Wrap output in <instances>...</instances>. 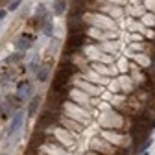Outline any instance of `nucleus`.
Returning a JSON list of instances; mask_svg holds the SVG:
<instances>
[{
	"label": "nucleus",
	"instance_id": "3",
	"mask_svg": "<svg viewBox=\"0 0 155 155\" xmlns=\"http://www.w3.org/2000/svg\"><path fill=\"white\" fill-rule=\"evenodd\" d=\"M39 104H41V96H33L31 102H30V107H28V114H30V116H35V114H37Z\"/></svg>",
	"mask_w": 155,
	"mask_h": 155
},
{
	"label": "nucleus",
	"instance_id": "1",
	"mask_svg": "<svg viewBox=\"0 0 155 155\" xmlns=\"http://www.w3.org/2000/svg\"><path fill=\"white\" fill-rule=\"evenodd\" d=\"M22 122H24V113H22V111H18V113L13 116L11 124H9V129H8V137H13V135H15L18 129H21Z\"/></svg>",
	"mask_w": 155,
	"mask_h": 155
},
{
	"label": "nucleus",
	"instance_id": "10",
	"mask_svg": "<svg viewBox=\"0 0 155 155\" xmlns=\"http://www.w3.org/2000/svg\"><path fill=\"white\" fill-rule=\"evenodd\" d=\"M18 6H21V0H13V2H11V4H9V9H11V11H13V9H17V8H18Z\"/></svg>",
	"mask_w": 155,
	"mask_h": 155
},
{
	"label": "nucleus",
	"instance_id": "15",
	"mask_svg": "<svg viewBox=\"0 0 155 155\" xmlns=\"http://www.w3.org/2000/svg\"><path fill=\"white\" fill-rule=\"evenodd\" d=\"M142 155H148V151H142Z\"/></svg>",
	"mask_w": 155,
	"mask_h": 155
},
{
	"label": "nucleus",
	"instance_id": "6",
	"mask_svg": "<svg viewBox=\"0 0 155 155\" xmlns=\"http://www.w3.org/2000/svg\"><path fill=\"white\" fill-rule=\"evenodd\" d=\"M59 72H65L67 76H72L74 72H78V68H76L72 63H68V65H67V63H63V65L59 67Z\"/></svg>",
	"mask_w": 155,
	"mask_h": 155
},
{
	"label": "nucleus",
	"instance_id": "14",
	"mask_svg": "<svg viewBox=\"0 0 155 155\" xmlns=\"http://www.w3.org/2000/svg\"><path fill=\"white\" fill-rule=\"evenodd\" d=\"M151 129H155V120H153V122H151Z\"/></svg>",
	"mask_w": 155,
	"mask_h": 155
},
{
	"label": "nucleus",
	"instance_id": "2",
	"mask_svg": "<svg viewBox=\"0 0 155 155\" xmlns=\"http://www.w3.org/2000/svg\"><path fill=\"white\" fill-rule=\"evenodd\" d=\"M85 35L83 33H72L70 35V39H68V46L70 48H80V46H83L85 45Z\"/></svg>",
	"mask_w": 155,
	"mask_h": 155
},
{
	"label": "nucleus",
	"instance_id": "9",
	"mask_svg": "<svg viewBox=\"0 0 155 155\" xmlns=\"http://www.w3.org/2000/svg\"><path fill=\"white\" fill-rule=\"evenodd\" d=\"M21 59H22V54H15V55L8 57V63H17V61H21Z\"/></svg>",
	"mask_w": 155,
	"mask_h": 155
},
{
	"label": "nucleus",
	"instance_id": "4",
	"mask_svg": "<svg viewBox=\"0 0 155 155\" xmlns=\"http://www.w3.org/2000/svg\"><path fill=\"white\" fill-rule=\"evenodd\" d=\"M48 74H50V67L48 65H43L41 68L37 70V80L39 81H46L48 80Z\"/></svg>",
	"mask_w": 155,
	"mask_h": 155
},
{
	"label": "nucleus",
	"instance_id": "12",
	"mask_svg": "<svg viewBox=\"0 0 155 155\" xmlns=\"http://www.w3.org/2000/svg\"><path fill=\"white\" fill-rule=\"evenodd\" d=\"M6 17V11H2V9H0V18H4Z\"/></svg>",
	"mask_w": 155,
	"mask_h": 155
},
{
	"label": "nucleus",
	"instance_id": "13",
	"mask_svg": "<svg viewBox=\"0 0 155 155\" xmlns=\"http://www.w3.org/2000/svg\"><path fill=\"white\" fill-rule=\"evenodd\" d=\"M116 155H126V151H118V153H116Z\"/></svg>",
	"mask_w": 155,
	"mask_h": 155
},
{
	"label": "nucleus",
	"instance_id": "7",
	"mask_svg": "<svg viewBox=\"0 0 155 155\" xmlns=\"http://www.w3.org/2000/svg\"><path fill=\"white\" fill-rule=\"evenodd\" d=\"M54 13H55V15H63V13H65V0H55Z\"/></svg>",
	"mask_w": 155,
	"mask_h": 155
},
{
	"label": "nucleus",
	"instance_id": "11",
	"mask_svg": "<svg viewBox=\"0 0 155 155\" xmlns=\"http://www.w3.org/2000/svg\"><path fill=\"white\" fill-rule=\"evenodd\" d=\"M45 33H46V35H52V26H50V22L45 24Z\"/></svg>",
	"mask_w": 155,
	"mask_h": 155
},
{
	"label": "nucleus",
	"instance_id": "8",
	"mask_svg": "<svg viewBox=\"0 0 155 155\" xmlns=\"http://www.w3.org/2000/svg\"><path fill=\"white\" fill-rule=\"evenodd\" d=\"M83 30H85V26H83L81 22H74V24L70 26L68 33H70V35H72V33H83Z\"/></svg>",
	"mask_w": 155,
	"mask_h": 155
},
{
	"label": "nucleus",
	"instance_id": "5",
	"mask_svg": "<svg viewBox=\"0 0 155 155\" xmlns=\"http://www.w3.org/2000/svg\"><path fill=\"white\" fill-rule=\"evenodd\" d=\"M30 46H31V37H30V35L22 37L21 41H17V48H18V50H28Z\"/></svg>",
	"mask_w": 155,
	"mask_h": 155
}]
</instances>
